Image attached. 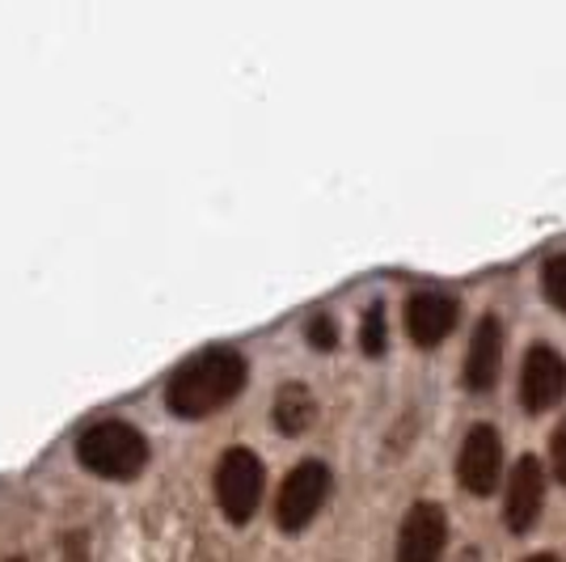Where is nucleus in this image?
Returning <instances> with one entry per match:
<instances>
[{
  "label": "nucleus",
  "mask_w": 566,
  "mask_h": 562,
  "mask_svg": "<svg viewBox=\"0 0 566 562\" xmlns=\"http://www.w3.org/2000/svg\"><path fill=\"white\" fill-rule=\"evenodd\" d=\"M385 343H389V326H385V305H368L364 318H359V352L364 355H385Z\"/></svg>",
  "instance_id": "12"
},
{
  "label": "nucleus",
  "mask_w": 566,
  "mask_h": 562,
  "mask_svg": "<svg viewBox=\"0 0 566 562\" xmlns=\"http://www.w3.org/2000/svg\"><path fill=\"white\" fill-rule=\"evenodd\" d=\"M250 364L237 347H203L182 360L166 381V406L174 419H208L245 389Z\"/></svg>",
  "instance_id": "1"
},
{
  "label": "nucleus",
  "mask_w": 566,
  "mask_h": 562,
  "mask_svg": "<svg viewBox=\"0 0 566 562\" xmlns=\"http://www.w3.org/2000/svg\"><path fill=\"white\" fill-rule=\"evenodd\" d=\"M449 545V516L440 503L431 499H419L410 503V512L401 516V529H398V562H440Z\"/></svg>",
  "instance_id": "6"
},
{
  "label": "nucleus",
  "mask_w": 566,
  "mask_h": 562,
  "mask_svg": "<svg viewBox=\"0 0 566 562\" xmlns=\"http://www.w3.org/2000/svg\"><path fill=\"white\" fill-rule=\"evenodd\" d=\"M76 461L90 469L94 478L106 482H132L148 466V440L140 427L123 419H102L81 431L76 440Z\"/></svg>",
  "instance_id": "2"
},
{
  "label": "nucleus",
  "mask_w": 566,
  "mask_h": 562,
  "mask_svg": "<svg viewBox=\"0 0 566 562\" xmlns=\"http://www.w3.org/2000/svg\"><path fill=\"white\" fill-rule=\"evenodd\" d=\"M308 347H317V352H331L334 343H338V326H334L331 313H317L313 322H308Z\"/></svg>",
  "instance_id": "14"
},
{
  "label": "nucleus",
  "mask_w": 566,
  "mask_h": 562,
  "mask_svg": "<svg viewBox=\"0 0 566 562\" xmlns=\"http://www.w3.org/2000/svg\"><path fill=\"white\" fill-rule=\"evenodd\" d=\"M262 487H266V469L262 457L250 448H224V457L216 461V503L229 524H250L259 512Z\"/></svg>",
  "instance_id": "3"
},
{
  "label": "nucleus",
  "mask_w": 566,
  "mask_h": 562,
  "mask_svg": "<svg viewBox=\"0 0 566 562\" xmlns=\"http://www.w3.org/2000/svg\"><path fill=\"white\" fill-rule=\"evenodd\" d=\"M545 508V469L537 457H520L507 473V495H503V524L512 533H528Z\"/></svg>",
  "instance_id": "8"
},
{
  "label": "nucleus",
  "mask_w": 566,
  "mask_h": 562,
  "mask_svg": "<svg viewBox=\"0 0 566 562\" xmlns=\"http://www.w3.org/2000/svg\"><path fill=\"white\" fill-rule=\"evenodd\" d=\"M542 292L558 313H566V254H549L542 262Z\"/></svg>",
  "instance_id": "13"
},
{
  "label": "nucleus",
  "mask_w": 566,
  "mask_h": 562,
  "mask_svg": "<svg viewBox=\"0 0 566 562\" xmlns=\"http://www.w3.org/2000/svg\"><path fill=\"white\" fill-rule=\"evenodd\" d=\"M331 482L334 478L326 461H301L283 478L280 499H275V524L283 533H301L317 520L322 503L331 499Z\"/></svg>",
  "instance_id": "4"
},
{
  "label": "nucleus",
  "mask_w": 566,
  "mask_h": 562,
  "mask_svg": "<svg viewBox=\"0 0 566 562\" xmlns=\"http://www.w3.org/2000/svg\"><path fill=\"white\" fill-rule=\"evenodd\" d=\"M60 562H90V533H69L60 545Z\"/></svg>",
  "instance_id": "16"
},
{
  "label": "nucleus",
  "mask_w": 566,
  "mask_h": 562,
  "mask_svg": "<svg viewBox=\"0 0 566 562\" xmlns=\"http://www.w3.org/2000/svg\"><path fill=\"white\" fill-rule=\"evenodd\" d=\"M566 398V360L554 347H528L524 364H520V406L528 415H545L549 406Z\"/></svg>",
  "instance_id": "7"
},
{
  "label": "nucleus",
  "mask_w": 566,
  "mask_h": 562,
  "mask_svg": "<svg viewBox=\"0 0 566 562\" xmlns=\"http://www.w3.org/2000/svg\"><path fill=\"white\" fill-rule=\"evenodd\" d=\"M499 478H503V436L491 423H478L470 427L461 457H457V482L482 499V495H495Z\"/></svg>",
  "instance_id": "5"
},
{
  "label": "nucleus",
  "mask_w": 566,
  "mask_h": 562,
  "mask_svg": "<svg viewBox=\"0 0 566 562\" xmlns=\"http://www.w3.org/2000/svg\"><path fill=\"white\" fill-rule=\"evenodd\" d=\"M457 318H461V305L449 292L427 288V292H415L406 301V334H410L415 347H440L457 326Z\"/></svg>",
  "instance_id": "9"
},
{
  "label": "nucleus",
  "mask_w": 566,
  "mask_h": 562,
  "mask_svg": "<svg viewBox=\"0 0 566 562\" xmlns=\"http://www.w3.org/2000/svg\"><path fill=\"white\" fill-rule=\"evenodd\" d=\"M549 466H554V478L566 487V423L549 436Z\"/></svg>",
  "instance_id": "15"
},
{
  "label": "nucleus",
  "mask_w": 566,
  "mask_h": 562,
  "mask_svg": "<svg viewBox=\"0 0 566 562\" xmlns=\"http://www.w3.org/2000/svg\"><path fill=\"white\" fill-rule=\"evenodd\" d=\"M457 562H482V554H478V550H461V559Z\"/></svg>",
  "instance_id": "18"
},
{
  "label": "nucleus",
  "mask_w": 566,
  "mask_h": 562,
  "mask_svg": "<svg viewBox=\"0 0 566 562\" xmlns=\"http://www.w3.org/2000/svg\"><path fill=\"white\" fill-rule=\"evenodd\" d=\"M4 562H25V559H4Z\"/></svg>",
  "instance_id": "19"
},
{
  "label": "nucleus",
  "mask_w": 566,
  "mask_h": 562,
  "mask_svg": "<svg viewBox=\"0 0 566 562\" xmlns=\"http://www.w3.org/2000/svg\"><path fill=\"white\" fill-rule=\"evenodd\" d=\"M271 419L280 427L283 436H305L313 419H317V398L313 389L301 385V381H283L275 389V406H271Z\"/></svg>",
  "instance_id": "11"
},
{
  "label": "nucleus",
  "mask_w": 566,
  "mask_h": 562,
  "mask_svg": "<svg viewBox=\"0 0 566 562\" xmlns=\"http://www.w3.org/2000/svg\"><path fill=\"white\" fill-rule=\"evenodd\" d=\"M499 368H503V322L495 313H482L470 334V352H465V389L470 394L495 389Z\"/></svg>",
  "instance_id": "10"
},
{
  "label": "nucleus",
  "mask_w": 566,
  "mask_h": 562,
  "mask_svg": "<svg viewBox=\"0 0 566 562\" xmlns=\"http://www.w3.org/2000/svg\"><path fill=\"white\" fill-rule=\"evenodd\" d=\"M520 562H563L558 554H528V559H520Z\"/></svg>",
  "instance_id": "17"
}]
</instances>
